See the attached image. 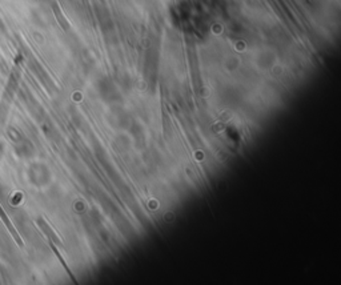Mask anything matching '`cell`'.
<instances>
[{"instance_id":"cell-1","label":"cell","mask_w":341,"mask_h":285,"mask_svg":"<svg viewBox=\"0 0 341 285\" xmlns=\"http://www.w3.org/2000/svg\"><path fill=\"white\" fill-rule=\"evenodd\" d=\"M0 219L3 220V222H4V224H6V227H7V229L10 231V233H11V235H12L13 240L16 241L17 246L23 247L24 246L23 240L20 239V235H19V233H17V231H16V229H15V227L12 226V222L10 221V219H8V216H7V213L3 211L2 206H0Z\"/></svg>"},{"instance_id":"cell-2","label":"cell","mask_w":341,"mask_h":285,"mask_svg":"<svg viewBox=\"0 0 341 285\" xmlns=\"http://www.w3.org/2000/svg\"><path fill=\"white\" fill-rule=\"evenodd\" d=\"M37 222H39V226H40V228H42V231H43V232L46 233L48 237H50L51 241H52V242H60L59 239L56 237V235H55L52 229H51V227L48 226V224H47V222L44 221L43 219H39V220H37Z\"/></svg>"}]
</instances>
